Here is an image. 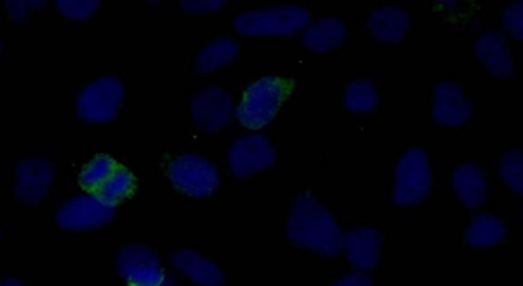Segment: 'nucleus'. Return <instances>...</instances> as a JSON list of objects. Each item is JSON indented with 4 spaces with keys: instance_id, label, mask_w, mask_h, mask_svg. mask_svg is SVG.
Returning <instances> with one entry per match:
<instances>
[{
    "instance_id": "2",
    "label": "nucleus",
    "mask_w": 523,
    "mask_h": 286,
    "mask_svg": "<svg viewBox=\"0 0 523 286\" xmlns=\"http://www.w3.org/2000/svg\"><path fill=\"white\" fill-rule=\"evenodd\" d=\"M293 91L292 82L278 75H265L246 89L238 107V121L248 130H260L274 121Z\"/></svg>"
},
{
    "instance_id": "1",
    "label": "nucleus",
    "mask_w": 523,
    "mask_h": 286,
    "mask_svg": "<svg viewBox=\"0 0 523 286\" xmlns=\"http://www.w3.org/2000/svg\"><path fill=\"white\" fill-rule=\"evenodd\" d=\"M286 232L295 245L323 257H335L342 252L339 225L327 206L321 205L309 192H302L293 199Z\"/></svg>"
},
{
    "instance_id": "24",
    "label": "nucleus",
    "mask_w": 523,
    "mask_h": 286,
    "mask_svg": "<svg viewBox=\"0 0 523 286\" xmlns=\"http://www.w3.org/2000/svg\"><path fill=\"white\" fill-rule=\"evenodd\" d=\"M499 173L506 185L517 192L518 196L523 192V154L520 149H513L504 154L499 164Z\"/></svg>"
},
{
    "instance_id": "6",
    "label": "nucleus",
    "mask_w": 523,
    "mask_h": 286,
    "mask_svg": "<svg viewBox=\"0 0 523 286\" xmlns=\"http://www.w3.org/2000/svg\"><path fill=\"white\" fill-rule=\"evenodd\" d=\"M168 177L178 191L191 198H208L220 185V173L206 157L185 154L178 156L168 166Z\"/></svg>"
},
{
    "instance_id": "28",
    "label": "nucleus",
    "mask_w": 523,
    "mask_h": 286,
    "mask_svg": "<svg viewBox=\"0 0 523 286\" xmlns=\"http://www.w3.org/2000/svg\"><path fill=\"white\" fill-rule=\"evenodd\" d=\"M30 2L25 0H9L7 2V13L13 23H25L28 20V14H30Z\"/></svg>"
},
{
    "instance_id": "20",
    "label": "nucleus",
    "mask_w": 523,
    "mask_h": 286,
    "mask_svg": "<svg viewBox=\"0 0 523 286\" xmlns=\"http://www.w3.org/2000/svg\"><path fill=\"white\" fill-rule=\"evenodd\" d=\"M508 229L501 218L490 213H482L475 217L466 231V243L471 248H492L501 245L506 239Z\"/></svg>"
},
{
    "instance_id": "15",
    "label": "nucleus",
    "mask_w": 523,
    "mask_h": 286,
    "mask_svg": "<svg viewBox=\"0 0 523 286\" xmlns=\"http://www.w3.org/2000/svg\"><path fill=\"white\" fill-rule=\"evenodd\" d=\"M173 266L189 280L201 286H225V274L213 260L206 259L191 248H180L171 255Z\"/></svg>"
},
{
    "instance_id": "30",
    "label": "nucleus",
    "mask_w": 523,
    "mask_h": 286,
    "mask_svg": "<svg viewBox=\"0 0 523 286\" xmlns=\"http://www.w3.org/2000/svg\"><path fill=\"white\" fill-rule=\"evenodd\" d=\"M0 286H25L21 283L20 280H14V278H9V280H4L0 283Z\"/></svg>"
},
{
    "instance_id": "32",
    "label": "nucleus",
    "mask_w": 523,
    "mask_h": 286,
    "mask_svg": "<svg viewBox=\"0 0 523 286\" xmlns=\"http://www.w3.org/2000/svg\"><path fill=\"white\" fill-rule=\"evenodd\" d=\"M0 239H2V229H0Z\"/></svg>"
},
{
    "instance_id": "11",
    "label": "nucleus",
    "mask_w": 523,
    "mask_h": 286,
    "mask_svg": "<svg viewBox=\"0 0 523 286\" xmlns=\"http://www.w3.org/2000/svg\"><path fill=\"white\" fill-rule=\"evenodd\" d=\"M232 98L225 89L218 86L206 88L194 96L191 103L192 121L197 130L204 133H218L224 130L232 117Z\"/></svg>"
},
{
    "instance_id": "3",
    "label": "nucleus",
    "mask_w": 523,
    "mask_h": 286,
    "mask_svg": "<svg viewBox=\"0 0 523 286\" xmlns=\"http://www.w3.org/2000/svg\"><path fill=\"white\" fill-rule=\"evenodd\" d=\"M311 21V11L304 7H265L236 16L234 30L243 37H288L306 30Z\"/></svg>"
},
{
    "instance_id": "12",
    "label": "nucleus",
    "mask_w": 523,
    "mask_h": 286,
    "mask_svg": "<svg viewBox=\"0 0 523 286\" xmlns=\"http://www.w3.org/2000/svg\"><path fill=\"white\" fill-rule=\"evenodd\" d=\"M431 114L436 123L457 128L468 123L475 114V105L471 103L464 89L454 82L442 81L436 84Z\"/></svg>"
},
{
    "instance_id": "13",
    "label": "nucleus",
    "mask_w": 523,
    "mask_h": 286,
    "mask_svg": "<svg viewBox=\"0 0 523 286\" xmlns=\"http://www.w3.org/2000/svg\"><path fill=\"white\" fill-rule=\"evenodd\" d=\"M342 250L356 269L372 271L379 266L382 250V236L377 229L361 227L342 236Z\"/></svg>"
},
{
    "instance_id": "8",
    "label": "nucleus",
    "mask_w": 523,
    "mask_h": 286,
    "mask_svg": "<svg viewBox=\"0 0 523 286\" xmlns=\"http://www.w3.org/2000/svg\"><path fill=\"white\" fill-rule=\"evenodd\" d=\"M116 266L117 273L130 286H170L159 257L147 245L124 246L117 255Z\"/></svg>"
},
{
    "instance_id": "17",
    "label": "nucleus",
    "mask_w": 523,
    "mask_h": 286,
    "mask_svg": "<svg viewBox=\"0 0 523 286\" xmlns=\"http://www.w3.org/2000/svg\"><path fill=\"white\" fill-rule=\"evenodd\" d=\"M367 28L377 41L398 44L405 39L410 28V16L401 7H381L370 14Z\"/></svg>"
},
{
    "instance_id": "10",
    "label": "nucleus",
    "mask_w": 523,
    "mask_h": 286,
    "mask_svg": "<svg viewBox=\"0 0 523 286\" xmlns=\"http://www.w3.org/2000/svg\"><path fill=\"white\" fill-rule=\"evenodd\" d=\"M276 163V149L262 135H246L232 143L229 168L238 178H252Z\"/></svg>"
},
{
    "instance_id": "18",
    "label": "nucleus",
    "mask_w": 523,
    "mask_h": 286,
    "mask_svg": "<svg viewBox=\"0 0 523 286\" xmlns=\"http://www.w3.org/2000/svg\"><path fill=\"white\" fill-rule=\"evenodd\" d=\"M346 25L339 18H320L311 21V25L304 30L302 44L314 53H328L339 49L346 41Z\"/></svg>"
},
{
    "instance_id": "21",
    "label": "nucleus",
    "mask_w": 523,
    "mask_h": 286,
    "mask_svg": "<svg viewBox=\"0 0 523 286\" xmlns=\"http://www.w3.org/2000/svg\"><path fill=\"white\" fill-rule=\"evenodd\" d=\"M342 102H344L347 112L370 114L379 105V89L367 77H360L347 84Z\"/></svg>"
},
{
    "instance_id": "27",
    "label": "nucleus",
    "mask_w": 523,
    "mask_h": 286,
    "mask_svg": "<svg viewBox=\"0 0 523 286\" xmlns=\"http://www.w3.org/2000/svg\"><path fill=\"white\" fill-rule=\"evenodd\" d=\"M182 9L191 14H211L217 13L225 6L224 0H184Z\"/></svg>"
},
{
    "instance_id": "31",
    "label": "nucleus",
    "mask_w": 523,
    "mask_h": 286,
    "mask_svg": "<svg viewBox=\"0 0 523 286\" xmlns=\"http://www.w3.org/2000/svg\"><path fill=\"white\" fill-rule=\"evenodd\" d=\"M0 53H2V42H0Z\"/></svg>"
},
{
    "instance_id": "19",
    "label": "nucleus",
    "mask_w": 523,
    "mask_h": 286,
    "mask_svg": "<svg viewBox=\"0 0 523 286\" xmlns=\"http://www.w3.org/2000/svg\"><path fill=\"white\" fill-rule=\"evenodd\" d=\"M239 55H241V46L236 39L218 37L199 51L194 67L199 74H211L236 62Z\"/></svg>"
},
{
    "instance_id": "23",
    "label": "nucleus",
    "mask_w": 523,
    "mask_h": 286,
    "mask_svg": "<svg viewBox=\"0 0 523 286\" xmlns=\"http://www.w3.org/2000/svg\"><path fill=\"white\" fill-rule=\"evenodd\" d=\"M136 180L133 173L126 168H119L110 175L109 180L103 184L102 189L98 191V196L107 201L109 205L116 206L119 201L130 198L135 191Z\"/></svg>"
},
{
    "instance_id": "9",
    "label": "nucleus",
    "mask_w": 523,
    "mask_h": 286,
    "mask_svg": "<svg viewBox=\"0 0 523 286\" xmlns=\"http://www.w3.org/2000/svg\"><path fill=\"white\" fill-rule=\"evenodd\" d=\"M55 164L44 157H27L16 166L14 196L21 205L35 206L48 198L55 184Z\"/></svg>"
},
{
    "instance_id": "4",
    "label": "nucleus",
    "mask_w": 523,
    "mask_h": 286,
    "mask_svg": "<svg viewBox=\"0 0 523 286\" xmlns=\"http://www.w3.org/2000/svg\"><path fill=\"white\" fill-rule=\"evenodd\" d=\"M433 187V171L422 147L408 150L394 170L393 198L398 206H415L428 198Z\"/></svg>"
},
{
    "instance_id": "26",
    "label": "nucleus",
    "mask_w": 523,
    "mask_h": 286,
    "mask_svg": "<svg viewBox=\"0 0 523 286\" xmlns=\"http://www.w3.org/2000/svg\"><path fill=\"white\" fill-rule=\"evenodd\" d=\"M503 23L506 30L510 32L511 37L515 41H522L523 39V4L522 2H515L511 6L506 7L503 13Z\"/></svg>"
},
{
    "instance_id": "16",
    "label": "nucleus",
    "mask_w": 523,
    "mask_h": 286,
    "mask_svg": "<svg viewBox=\"0 0 523 286\" xmlns=\"http://www.w3.org/2000/svg\"><path fill=\"white\" fill-rule=\"evenodd\" d=\"M452 187L457 198L468 208H480L489 196V180L482 166L475 163L461 164L452 175Z\"/></svg>"
},
{
    "instance_id": "7",
    "label": "nucleus",
    "mask_w": 523,
    "mask_h": 286,
    "mask_svg": "<svg viewBox=\"0 0 523 286\" xmlns=\"http://www.w3.org/2000/svg\"><path fill=\"white\" fill-rule=\"evenodd\" d=\"M116 215V206L98 194H84L65 201L56 213V224L70 232L95 231Z\"/></svg>"
},
{
    "instance_id": "22",
    "label": "nucleus",
    "mask_w": 523,
    "mask_h": 286,
    "mask_svg": "<svg viewBox=\"0 0 523 286\" xmlns=\"http://www.w3.org/2000/svg\"><path fill=\"white\" fill-rule=\"evenodd\" d=\"M117 170V163L110 156H96L81 171V187L89 194H98L110 175Z\"/></svg>"
},
{
    "instance_id": "5",
    "label": "nucleus",
    "mask_w": 523,
    "mask_h": 286,
    "mask_svg": "<svg viewBox=\"0 0 523 286\" xmlns=\"http://www.w3.org/2000/svg\"><path fill=\"white\" fill-rule=\"evenodd\" d=\"M123 100V81L116 75H105L82 89L75 107L84 123L107 124L116 119Z\"/></svg>"
},
{
    "instance_id": "14",
    "label": "nucleus",
    "mask_w": 523,
    "mask_h": 286,
    "mask_svg": "<svg viewBox=\"0 0 523 286\" xmlns=\"http://www.w3.org/2000/svg\"><path fill=\"white\" fill-rule=\"evenodd\" d=\"M475 53L483 67L499 79H508L515 70L510 46L501 32L492 30V32L483 34L476 42Z\"/></svg>"
},
{
    "instance_id": "25",
    "label": "nucleus",
    "mask_w": 523,
    "mask_h": 286,
    "mask_svg": "<svg viewBox=\"0 0 523 286\" xmlns=\"http://www.w3.org/2000/svg\"><path fill=\"white\" fill-rule=\"evenodd\" d=\"M58 11L70 21H84L91 18L100 7L96 0H58Z\"/></svg>"
},
{
    "instance_id": "29",
    "label": "nucleus",
    "mask_w": 523,
    "mask_h": 286,
    "mask_svg": "<svg viewBox=\"0 0 523 286\" xmlns=\"http://www.w3.org/2000/svg\"><path fill=\"white\" fill-rule=\"evenodd\" d=\"M332 286H372V280L365 273L346 274L344 278L335 281Z\"/></svg>"
}]
</instances>
